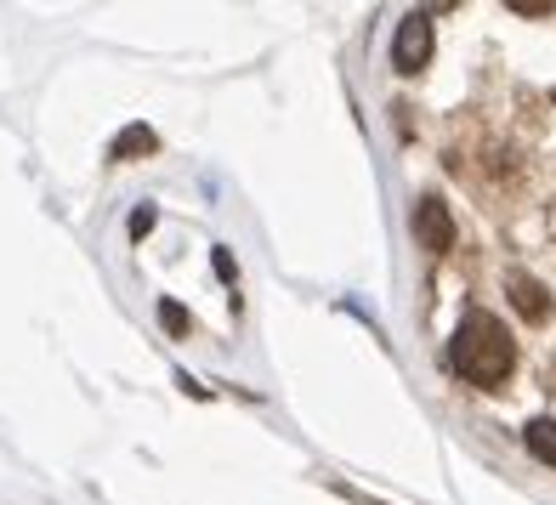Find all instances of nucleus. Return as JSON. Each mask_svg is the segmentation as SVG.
Instances as JSON below:
<instances>
[{
    "instance_id": "1",
    "label": "nucleus",
    "mask_w": 556,
    "mask_h": 505,
    "mask_svg": "<svg viewBox=\"0 0 556 505\" xmlns=\"http://www.w3.org/2000/svg\"><path fill=\"white\" fill-rule=\"evenodd\" d=\"M511 364H517V346L505 336V324L483 307L466 313L460 330H454V369H460L471 387H500L505 375H511Z\"/></svg>"
},
{
    "instance_id": "2",
    "label": "nucleus",
    "mask_w": 556,
    "mask_h": 505,
    "mask_svg": "<svg viewBox=\"0 0 556 505\" xmlns=\"http://www.w3.org/2000/svg\"><path fill=\"white\" fill-rule=\"evenodd\" d=\"M426 63H432V23H426V12H409L397 23V40H392V68L420 74Z\"/></svg>"
},
{
    "instance_id": "3",
    "label": "nucleus",
    "mask_w": 556,
    "mask_h": 505,
    "mask_svg": "<svg viewBox=\"0 0 556 505\" xmlns=\"http://www.w3.org/2000/svg\"><path fill=\"white\" fill-rule=\"evenodd\" d=\"M415 239L426 250H438V256H443V250H454V222H448V205H443L438 193H426L420 205H415Z\"/></svg>"
},
{
    "instance_id": "4",
    "label": "nucleus",
    "mask_w": 556,
    "mask_h": 505,
    "mask_svg": "<svg viewBox=\"0 0 556 505\" xmlns=\"http://www.w3.org/2000/svg\"><path fill=\"white\" fill-rule=\"evenodd\" d=\"M505 290H511V307L528 318V324H545L551 318V295L540 279H528V273H505Z\"/></svg>"
},
{
    "instance_id": "5",
    "label": "nucleus",
    "mask_w": 556,
    "mask_h": 505,
    "mask_svg": "<svg viewBox=\"0 0 556 505\" xmlns=\"http://www.w3.org/2000/svg\"><path fill=\"white\" fill-rule=\"evenodd\" d=\"M522 443H528V454H534V460L556 466V420H551V415L528 420V426H522Z\"/></svg>"
},
{
    "instance_id": "6",
    "label": "nucleus",
    "mask_w": 556,
    "mask_h": 505,
    "mask_svg": "<svg viewBox=\"0 0 556 505\" xmlns=\"http://www.w3.org/2000/svg\"><path fill=\"white\" fill-rule=\"evenodd\" d=\"M160 148V137L148 131V125H131V131H125L114 148H109V160H131V154H154Z\"/></svg>"
},
{
    "instance_id": "7",
    "label": "nucleus",
    "mask_w": 556,
    "mask_h": 505,
    "mask_svg": "<svg viewBox=\"0 0 556 505\" xmlns=\"http://www.w3.org/2000/svg\"><path fill=\"white\" fill-rule=\"evenodd\" d=\"M160 324H165L170 336H188V313L176 307V301H160Z\"/></svg>"
},
{
    "instance_id": "8",
    "label": "nucleus",
    "mask_w": 556,
    "mask_h": 505,
    "mask_svg": "<svg viewBox=\"0 0 556 505\" xmlns=\"http://www.w3.org/2000/svg\"><path fill=\"white\" fill-rule=\"evenodd\" d=\"M148 227H154V205H142V211H137V216H131V233H137V239H142V233H148Z\"/></svg>"
},
{
    "instance_id": "9",
    "label": "nucleus",
    "mask_w": 556,
    "mask_h": 505,
    "mask_svg": "<svg viewBox=\"0 0 556 505\" xmlns=\"http://www.w3.org/2000/svg\"><path fill=\"white\" fill-rule=\"evenodd\" d=\"M216 273H222V279H227V285H233V279H239V267H233V256H227V250H216Z\"/></svg>"
},
{
    "instance_id": "10",
    "label": "nucleus",
    "mask_w": 556,
    "mask_h": 505,
    "mask_svg": "<svg viewBox=\"0 0 556 505\" xmlns=\"http://www.w3.org/2000/svg\"><path fill=\"white\" fill-rule=\"evenodd\" d=\"M517 12H528V17H545V12H551V0H517Z\"/></svg>"
}]
</instances>
